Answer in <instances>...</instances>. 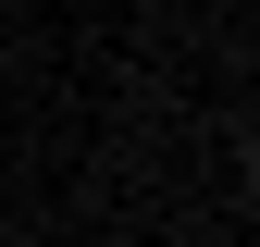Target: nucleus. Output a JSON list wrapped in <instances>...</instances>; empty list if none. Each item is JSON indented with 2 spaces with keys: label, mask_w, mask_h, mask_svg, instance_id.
<instances>
[{
  "label": "nucleus",
  "mask_w": 260,
  "mask_h": 247,
  "mask_svg": "<svg viewBox=\"0 0 260 247\" xmlns=\"http://www.w3.org/2000/svg\"><path fill=\"white\" fill-rule=\"evenodd\" d=\"M248 185H260V148H248Z\"/></svg>",
  "instance_id": "obj_1"
}]
</instances>
